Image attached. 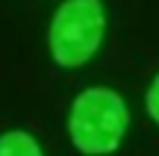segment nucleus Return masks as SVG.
I'll use <instances>...</instances> for the list:
<instances>
[{
	"instance_id": "1",
	"label": "nucleus",
	"mask_w": 159,
	"mask_h": 156,
	"mask_svg": "<svg viewBox=\"0 0 159 156\" xmlns=\"http://www.w3.org/2000/svg\"><path fill=\"white\" fill-rule=\"evenodd\" d=\"M130 130V109L115 88L91 86L74 97L68 112V136L85 156H109Z\"/></svg>"
},
{
	"instance_id": "2",
	"label": "nucleus",
	"mask_w": 159,
	"mask_h": 156,
	"mask_svg": "<svg viewBox=\"0 0 159 156\" xmlns=\"http://www.w3.org/2000/svg\"><path fill=\"white\" fill-rule=\"evenodd\" d=\"M106 35L103 0H65L50 24V53L62 68H83L97 56Z\"/></svg>"
},
{
	"instance_id": "3",
	"label": "nucleus",
	"mask_w": 159,
	"mask_h": 156,
	"mask_svg": "<svg viewBox=\"0 0 159 156\" xmlns=\"http://www.w3.org/2000/svg\"><path fill=\"white\" fill-rule=\"evenodd\" d=\"M0 156H44L39 139L27 130H9L0 136Z\"/></svg>"
},
{
	"instance_id": "4",
	"label": "nucleus",
	"mask_w": 159,
	"mask_h": 156,
	"mask_svg": "<svg viewBox=\"0 0 159 156\" xmlns=\"http://www.w3.org/2000/svg\"><path fill=\"white\" fill-rule=\"evenodd\" d=\"M144 106H148V115H150V121L159 127V74L153 77V82H150V88H148V94H144Z\"/></svg>"
}]
</instances>
